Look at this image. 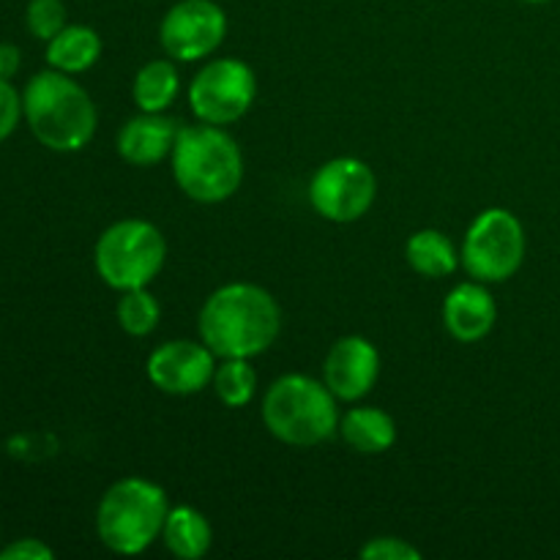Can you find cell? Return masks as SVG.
Listing matches in <instances>:
<instances>
[{
    "instance_id": "1",
    "label": "cell",
    "mask_w": 560,
    "mask_h": 560,
    "mask_svg": "<svg viewBox=\"0 0 560 560\" xmlns=\"http://www.w3.org/2000/svg\"><path fill=\"white\" fill-rule=\"evenodd\" d=\"M279 331L282 312L260 284H224L200 310V339L217 359H255L277 342Z\"/></svg>"
},
{
    "instance_id": "2",
    "label": "cell",
    "mask_w": 560,
    "mask_h": 560,
    "mask_svg": "<svg viewBox=\"0 0 560 560\" xmlns=\"http://www.w3.org/2000/svg\"><path fill=\"white\" fill-rule=\"evenodd\" d=\"M22 109L42 145L58 153H74L96 135V107L80 82L63 71H42L27 82Z\"/></svg>"
},
{
    "instance_id": "3",
    "label": "cell",
    "mask_w": 560,
    "mask_h": 560,
    "mask_svg": "<svg viewBox=\"0 0 560 560\" xmlns=\"http://www.w3.org/2000/svg\"><path fill=\"white\" fill-rule=\"evenodd\" d=\"M170 156L175 184L195 202H224L244 180L241 148L222 126H184Z\"/></svg>"
},
{
    "instance_id": "4",
    "label": "cell",
    "mask_w": 560,
    "mask_h": 560,
    "mask_svg": "<svg viewBox=\"0 0 560 560\" xmlns=\"http://www.w3.org/2000/svg\"><path fill=\"white\" fill-rule=\"evenodd\" d=\"M262 421L288 446H317L339 432L337 397L315 377L282 375L262 397Z\"/></svg>"
},
{
    "instance_id": "5",
    "label": "cell",
    "mask_w": 560,
    "mask_h": 560,
    "mask_svg": "<svg viewBox=\"0 0 560 560\" xmlns=\"http://www.w3.org/2000/svg\"><path fill=\"white\" fill-rule=\"evenodd\" d=\"M167 512L170 503L162 487L140 476L120 479L98 503V539L118 556H140L162 536Z\"/></svg>"
},
{
    "instance_id": "6",
    "label": "cell",
    "mask_w": 560,
    "mask_h": 560,
    "mask_svg": "<svg viewBox=\"0 0 560 560\" xmlns=\"http://www.w3.org/2000/svg\"><path fill=\"white\" fill-rule=\"evenodd\" d=\"M164 257H167V241L162 230L145 219L115 222L98 235L93 252L98 277L120 293L148 288L164 268Z\"/></svg>"
},
{
    "instance_id": "7",
    "label": "cell",
    "mask_w": 560,
    "mask_h": 560,
    "mask_svg": "<svg viewBox=\"0 0 560 560\" xmlns=\"http://www.w3.org/2000/svg\"><path fill=\"white\" fill-rule=\"evenodd\" d=\"M459 257L476 282H506L525 260L523 222L506 208H487L465 233Z\"/></svg>"
},
{
    "instance_id": "8",
    "label": "cell",
    "mask_w": 560,
    "mask_h": 560,
    "mask_svg": "<svg viewBox=\"0 0 560 560\" xmlns=\"http://www.w3.org/2000/svg\"><path fill=\"white\" fill-rule=\"evenodd\" d=\"M255 96L257 77L252 66L238 58H222L197 71L189 88V107L202 124L230 126L249 113Z\"/></svg>"
},
{
    "instance_id": "9",
    "label": "cell",
    "mask_w": 560,
    "mask_h": 560,
    "mask_svg": "<svg viewBox=\"0 0 560 560\" xmlns=\"http://www.w3.org/2000/svg\"><path fill=\"white\" fill-rule=\"evenodd\" d=\"M377 180L370 164L353 156H339L323 164L310 180V202L328 222H355L372 208Z\"/></svg>"
},
{
    "instance_id": "10",
    "label": "cell",
    "mask_w": 560,
    "mask_h": 560,
    "mask_svg": "<svg viewBox=\"0 0 560 560\" xmlns=\"http://www.w3.org/2000/svg\"><path fill=\"white\" fill-rule=\"evenodd\" d=\"M224 36H228V14L217 0H178L164 14L159 27L164 52L184 63L217 52Z\"/></svg>"
},
{
    "instance_id": "11",
    "label": "cell",
    "mask_w": 560,
    "mask_h": 560,
    "mask_svg": "<svg viewBox=\"0 0 560 560\" xmlns=\"http://www.w3.org/2000/svg\"><path fill=\"white\" fill-rule=\"evenodd\" d=\"M148 381L164 394L173 397H189L202 392L213 383L217 372V355L206 342H191V339H175L164 342L148 355Z\"/></svg>"
},
{
    "instance_id": "12",
    "label": "cell",
    "mask_w": 560,
    "mask_h": 560,
    "mask_svg": "<svg viewBox=\"0 0 560 560\" xmlns=\"http://www.w3.org/2000/svg\"><path fill=\"white\" fill-rule=\"evenodd\" d=\"M381 375V353L364 337H342L331 345L323 361V383L345 402L366 397Z\"/></svg>"
},
{
    "instance_id": "13",
    "label": "cell",
    "mask_w": 560,
    "mask_h": 560,
    "mask_svg": "<svg viewBox=\"0 0 560 560\" xmlns=\"http://www.w3.org/2000/svg\"><path fill=\"white\" fill-rule=\"evenodd\" d=\"M498 304L485 282H463L446 295L443 323L457 342H479L495 328Z\"/></svg>"
},
{
    "instance_id": "14",
    "label": "cell",
    "mask_w": 560,
    "mask_h": 560,
    "mask_svg": "<svg viewBox=\"0 0 560 560\" xmlns=\"http://www.w3.org/2000/svg\"><path fill=\"white\" fill-rule=\"evenodd\" d=\"M178 124L162 113H142L126 120L118 131V153L135 167H151L173 153Z\"/></svg>"
},
{
    "instance_id": "15",
    "label": "cell",
    "mask_w": 560,
    "mask_h": 560,
    "mask_svg": "<svg viewBox=\"0 0 560 560\" xmlns=\"http://www.w3.org/2000/svg\"><path fill=\"white\" fill-rule=\"evenodd\" d=\"M339 435L353 452L383 454L397 441V421L381 408H353L339 419Z\"/></svg>"
},
{
    "instance_id": "16",
    "label": "cell",
    "mask_w": 560,
    "mask_h": 560,
    "mask_svg": "<svg viewBox=\"0 0 560 560\" xmlns=\"http://www.w3.org/2000/svg\"><path fill=\"white\" fill-rule=\"evenodd\" d=\"M164 547L180 560H197L211 550L213 528L202 512L191 506H173L162 528Z\"/></svg>"
},
{
    "instance_id": "17",
    "label": "cell",
    "mask_w": 560,
    "mask_h": 560,
    "mask_svg": "<svg viewBox=\"0 0 560 560\" xmlns=\"http://www.w3.org/2000/svg\"><path fill=\"white\" fill-rule=\"evenodd\" d=\"M102 55V36L88 25H66L47 42V60L63 74L88 71Z\"/></svg>"
},
{
    "instance_id": "18",
    "label": "cell",
    "mask_w": 560,
    "mask_h": 560,
    "mask_svg": "<svg viewBox=\"0 0 560 560\" xmlns=\"http://www.w3.org/2000/svg\"><path fill=\"white\" fill-rule=\"evenodd\" d=\"M405 257H408L410 268L427 279L452 277L459 262L457 246L441 230H419L416 235H410Z\"/></svg>"
},
{
    "instance_id": "19",
    "label": "cell",
    "mask_w": 560,
    "mask_h": 560,
    "mask_svg": "<svg viewBox=\"0 0 560 560\" xmlns=\"http://www.w3.org/2000/svg\"><path fill=\"white\" fill-rule=\"evenodd\" d=\"M178 71L173 60H151L142 66L131 85V96L140 113H164L178 96Z\"/></svg>"
},
{
    "instance_id": "20",
    "label": "cell",
    "mask_w": 560,
    "mask_h": 560,
    "mask_svg": "<svg viewBox=\"0 0 560 560\" xmlns=\"http://www.w3.org/2000/svg\"><path fill=\"white\" fill-rule=\"evenodd\" d=\"M211 386L228 408H244L257 394V370L249 359H222Z\"/></svg>"
},
{
    "instance_id": "21",
    "label": "cell",
    "mask_w": 560,
    "mask_h": 560,
    "mask_svg": "<svg viewBox=\"0 0 560 560\" xmlns=\"http://www.w3.org/2000/svg\"><path fill=\"white\" fill-rule=\"evenodd\" d=\"M162 306L145 288L126 290L118 301V326L129 337H148L159 326Z\"/></svg>"
},
{
    "instance_id": "22",
    "label": "cell",
    "mask_w": 560,
    "mask_h": 560,
    "mask_svg": "<svg viewBox=\"0 0 560 560\" xmlns=\"http://www.w3.org/2000/svg\"><path fill=\"white\" fill-rule=\"evenodd\" d=\"M25 22L33 36L49 42L66 27L63 0H31L25 11Z\"/></svg>"
},
{
    "instance_id": "23",
    "label": "cell",
    "mask_w": 560,
    "mask_h": 560,
    "mask_svg": "<svg viewBox=\"0 0 560 560\" xmlns=\"http://www.w3.org/2000/svg\"><path fill=\"white\" fill-rule=\"evenodd\" d=\"M361 558L364 560H419L421 552L413 545L397 536H377V539L366 541L361 547Z\"/></svg>"
},
{
    "instance_id": "24",
    "label": "cell",
    "mask_w": 560,
    "mask_h": 560,
    "mask_svg": "<svg viewBox=\"0 0 560 560\" xmlns=\"http://www.w3.org/2000/svg\"><path fill=\"white\" fill-rule=\"evenodd\" d=\"M22 113L25 109H22L20 93L14 91V85L9 80H0V142L16 129Z\"/></svg>"
},
{
    "instance_id": "25",
    "label": "cell",
    "mask_w": 560,
    "mask_h": 560,
    "mask_svg": "<svg viewBox=\"0 0 560 560\" xmlns=\"http://www.w3.org/2000/svg\"><path fill=\"white\" fill-rule=\"evenodd\" d=\"M55 552L38 539H20L0 552V560H52Z\"/></svg>"
},
{
    "instance_id": "26",
    "label": "cell",
    "mask_w": 560,
    "mask_h": 560,
    "mask_svg": "<svg viewBox=\"0 0 560 560\" xmlns=\"http://www.w3.org/2000/svg\"><path fill=\"white\" fill-rule=\"evenodd\" d=\"M20 49L14 44H0V80H11L20 69Z\"/></svg>"
},
{
    "instance_id": "27",
    "label": "cell",
    "mask_w": 560,
    "mask_h": 560,
    "mask_svg": "<svg viewBox=\"0 0 560 560\" xmlns=\"http://www.w3.org/2000/svg\"><path fill=\"white\" fill-rule=\"evenodd\" d=\"M525 3H547V0H525Z\"/></svg>"
}]
</instances>
